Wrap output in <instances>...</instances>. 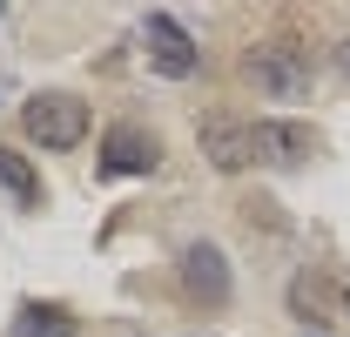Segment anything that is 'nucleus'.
I'll return each mask as SVG.
<instances>
[{"mask_svg": "<svg viewBox=\"0 0 350 337\" xmlns=\"http://www.w3.org/2000/svg\"><path fill=\"white\" fill-rule=\"evenodd\" d=\"M243 75H250L262 95H276V101H297V95H310V82H317V47H310V34H297V27H276V34H262V41L250 47Z\"/></svg>", "mask_w": 350, "mask_h": 337, "instance_id": "f257e3e1", "label": "nucleus"}, {"mask_svg": "<svg viewBox=\"0 0 350 337\" xmlns=\"http://www.w3.org/2000/svg\"><path fill=\"white\" fill-rule=\"evenodd\" d=\"M21 128H27V142H41V149H81L88 142V101L81 95H34V101L21 108Z\"/></svg>", "mask_w": 350, "mask_h": 337, "instance_id": "f03ea898", "label": "nucleus"}, {"mask_svg": "<svg viewBox=\"0 0 350 337\" xmlns=\"http://www.w3.org/2000/svg\"><path fill=\"white\" fill-rule=\"evenodd\" d=\"M182 297H189L196 310H229L236 284H229V263H222L216 243H189V250H182Z\"/></svg>", "mask_w": 350, "mask_h": 337, "instance_id": "7ed1b4c3", "label": "nucleus"}, {"mask_svg": "<svg viewBox=\"0 0 350 337\" xmlns=\"http://www.w3.org/2000/svg\"><path fill=\"white\" fill-rule=\"evenodd\" d=\"M142 41H148V61H155L162 75H175V82H189V75L202 68V47H196V34H189L175 14H148V21H142Z\"/></svg>", "mask_w": 350, "mask_h": 337, "instance_id": "20e7f679", "label": "nucleus"}, {"mask_svg": "<svg viewBox=\"0 0 350 337\" xmlns=\"http://www.w3.org/2000/svg\"><path fill=\"white\" fill-rule=\"evenodd\" d=\"M196 142H202V155H209L222 175H236V168L256 162V122H236V115H202Z\"/></svg>", "mask_w": 350, "mask_h": 337, "instance_id": "39448f33", "label": "nucleus"}, {"mask_svg": "<svg viewBox=\"0 0 350 337\" xmlns=\"http://www.w3.org/2000/svg\"><path fill=\"white\" fill-rule=\"evenodd\" d=\"M162 162V142H155V128L142 122H115L101 135V168L108 175H148V168Z\"/></svg>", "mask_w": 350, "mask_h": 337, "instance_id": "423d86ee", "label": "nucleus"}, {"mask_svg": "<svg viewBox=\"0 0 350 337\" xmlns=\"http://www.w3.org/2000/svg\"><path fill=\"white\" fill-rule=\"evenodd\" d=\"M290 317H304V324H337V284H330L323 270H304V277L290 284Z\"/></svg>", "mask_w": 350, "mask_h": 337, "instance_id": "0eeeda50", "label": "nucleus"}, {"mask_svg": "<svg viewBox=\"0 0 350 337\" xmlns=\"http://www.w3.org/2000/svg\"><path fill=\"white\" fill-rule=\"evenodd\" d=\"M14 337H81V324H75L68 303H21Z\"/></svg>", "mask_w": 350, "mask_h": 337, "instance_id": "6e6552de", "label": "nucleus"}, {"mask_svg": "<svg viewBox=\"0 0 350 337\" xmlns=\"http://www.w3.org/2000/svg\"><path fill=\"white\" fill-rule=\"evenodd\" d=\"M0 189L21 203V210H41V175L27 155H14V149H0Z\"/></svg>", "mask_w": 350, "mask_h": 337, "instance_id": "1a4fd4ad", "label": "nucleus"}, {"mask_svg": "<svg viewBox=\"0 0 350 337\" xmlns=\"http://www.w3.org/2000/svg\"><path fill=\"white\" fill-rule=\"evenodd\" d=\"M337 61H344V68H350V41H344V47H337Z\"/></svg>", "mask_w": 350, "mask_h": 337, "instance_id": "9d476101", "label": "nucleus"}, {"mask_svg": "<svg viewBox=\"0 0 350 337\" xmlns=\"http://www.w3.org/2000/svg\"><path fill=\"white\" fill-rule=\"evenodd\" d=\"M344 324H350V290H344Z\"/></svg>", "mask_w": 350, "mask_h": 337, "instance_id": "9b49d317", "label": "nucleus"}]
</instances>
